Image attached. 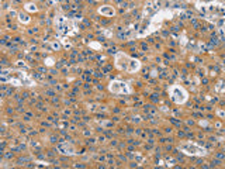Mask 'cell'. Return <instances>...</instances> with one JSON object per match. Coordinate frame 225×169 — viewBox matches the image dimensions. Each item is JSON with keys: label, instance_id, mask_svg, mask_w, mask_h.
<instances>
[{"label": "cell", "instance_id": "6da1fadb", "mask_svg": "<svg viewBox=\"0 0 225 169\" xmlns=\"http://www.w3.org/2000/svg\"><path fill=\"white\" fill-rule=\"evenodd\" d=\"M170 93H172V99L176 101V103H184V101H186V99H187L186 92H184L183 89H180V87H177V86L172 87Z\"/></svg>", "mask_w": 225, "mask_h": 169}, {"label": "cell", "instance_id": "5b68a950", "mask_svg": "<svg viewBox=\"0 0 225 169\" xmlns=\"http://www.w3.org/2000/svg\"><path fill=\"white\" fill-rule=\"evenodd\" d=\"M20 20H21V21H23V20H24V21H28L30 18H28L26 14H23V13H21V14H20Z\"/></svg>", "mask_w": 225, "mask_h": 169}, {"label": "cell", "instance_id": "277c9868", "mask_svg": "<svg viewBox=\"0 0 225 169\" xmlns=\"http://www.w3.org/2000/svg\"><path fill=\"white\" fill-rule=\"evenodd\" d=\"M100 13H102V14H106V16H113V14H114V10H113L111 7L104 6V7H102V9H100Z\"/></svg>", "mask_w": 225, "mask_h": 169}, {"label": "cell", "instance_id": "7a4b0ae2", "mask_svg": "<svg viewBox=\"0 0 225 169\" xmlns=\"http://www.w3.org/2000/svg\"><path fill=\"white\" fill-rule=\"evenodd\" d=\"M110 90L114 93H128L129 89H127L125 83H111L110 84Z\"/></svg>", "mask_w": 225, "mask_h": 169}, {"label": "cell", "instance_id": "3957f363", "mask_svg": "<svg viewBox=\"0 0 225 169\" xmlns=\"http://www.w3.org/2000/svg\"><path fill=\"white\" fill-rule=\"evenodd\" d=\"M59 151L62 154H73V148L69 147L68 144H64V145H59Z\"/></svg>", "mask_w": 225, "mask_h": 169}]
</instances>
